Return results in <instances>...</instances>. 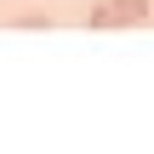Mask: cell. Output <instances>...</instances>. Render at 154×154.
I'll list each match as a JSON object with an SVG mask.
<instances>
[{
    "label": "cell",
    "instance_id": "6da1fadb",
    "mask_svg": "<svg viewBox=\"0 0 154 154\" xmlns=\"http://www.w3.org/2000/svg\"><path fill=\"white\" fill-rule=\"evenodd\" d=\"M149 6H154V0H114L120 23H143V17H149Z\"/></svg>",
    "mask_w": 154,
    "mask_h": 154
},
{
    "label": "cell",
    "instance_id": "7a4b0ae2",
    "mask_svg": "<svg viewBox=\"0 0 154 154\" xmlns=\"http://www.w3.org/2000/svg\"><path fill=\"white\" fill-rule=\"evenodd\" d=\"M91 29H114L120 23V11H114V0H103V6H91V17H86Z\"/></svg>",
    "mask_w": 154,
    "mask_h": 154
}]
</instances>
